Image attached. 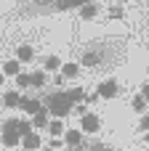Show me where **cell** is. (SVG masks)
Listing matches in <instances>:
<instances>
[{
    "instance_id": "obj_1",
    "label": "cell",
    "mask_w": 149,
    "mask_h": 151,
    "mask_svg": "<svg viewBox=\"0 0 149 151\" xmlns=\"http://www.w3.org/2000/svg\"><path fill=\"white\" fill-rule=\"evenodd\" d=\"M45 109L53 114V117H67L72 109H75V101L67 96V93H53L51 98H48V104H45Z\"/></svg>"
},
{
    "instance_id": "obj_2",
    "label": "cell",
    "mask_w": 149,
    "mask_h": 151,
    "mask_svg": "<svg viewBox=\"0 0 149 151\" xmlns=\"http://www.w3.org/2000/svg\"><path fill=\"white\" fill-rule=\"evenodd\" d=\"M96 93L101 96V98H115L117 93H120V85H117V80H101L99 82V88H96Z\"/></svg>"
},
{
    "instance_id": "obj_3",
    "label": "cell",
    "mask_w": 149,
    "mask_h": 151,
    "mask_svg": "<svg viewBox=\"0 0 149 151\" xmlns=\"http://www.w3.org/2000/svg\"><path fill=\"white\" fill-rule=\"evenodd\" d=\"M80 130L83 133H99L101 130V119L96 117V114H83V122H80Z\"/></svg>"
},
{
    "instance_id": "obj_4",
    "label": "cell",
    "mask_w": 149,
    "mask_h": 151,
    "mask_svg": "<svg viewBox=\"0 0 149 151\" xmlns=\"http://www.w3.org/2000/svg\"><path fill=\"white\" fill-rule=\"evenodd\" d=\"M21 98H24V96H21L19 90H5V93H3V106H5V109H21Z\"/></svg>"
},
{
    "instance_id": "obj_5",
    "label": "cell",
    "mask_w": 149,
    "mask_h": 151,
    "mask_svg": "<svg viewBox=\"0 0 149 151\" xmlns=\"http://www.w3.org/2000/svg\"><path fill=\"white\" fill-rule=\"evenodd\" d=\"M0 143L3 146H8V149H13V146H21V135L16 133V130H0Z\"/></svg>"
},
{
    "instance_id": "obj_6",
    "label": "cell",
    "mask_w": 149,
    "mask_h": 151,
    "mask_svg": "<svg viewBox=\"0 0 149 151\" xmlns=\"http://www.w3.org/2000/svg\"><path fill=\"white\" fill-rule=\"evenodd\" d=\"M64 143H67L69 149H80V143H83V130H77V127L64 130Z\"/></svg>"
},
{
    "instance_id": "obj_7",
    "label": "cell",
    "mask_w": 149,
    "mask_h": 151,
    "mask_svg": "<svg viewBox=\"0 0 149 151\" xmlns=\"http://www.w3.org/2000/svg\"><path fill=\"white\" fill-rule=\"evenodd\" d=\"M40 146H43V141H40V135H35V133H29V135L21 138V149L24 151H37Z\"/></svg>"
},
{
    "instance_id": "obj_8",
    "label": "cell",
    "mask_w": 149,
    "mask_h": 151,
    "mask_svg": "<svg viewBox=\"0 0 149 151\" xmlns=\"http://www.w3.org/2000/svg\"><path fill=\"white\" fill-rule=\"evenodd\" d=\"M21 109L35 117V114H37L40 109H45V106H43V101H37V98H21Z\"/></svg>"
},
{
    "instance_id": "obj_9",
    "label": "cell",
    "mask_w": 149,
    "mask_h": 151,
    "mask_svg": "<svg viewBox=\"0 0 149 151\" xmlns=\"http://www.w3.org/2000/svg\"><path fill=\"white\" fill-rule=\"evenodd\" d=\"M32 56H35V50H32V45H27V42H21V45L16 48V58H19L21 64H27V61H32Z\"/></svg>"
},
{
    "instance_id": "obj_10",
    "label": "cell",
    "mask_w": 149,
    "mask_h": 151,
    "mask_svg": "<svg viewBox=\"0 0 149 151\" xmlns=\"http://www.w3.org/2000/svg\"><path fill=\"white\" fill-rule=\"evenodd\" d=\"M48 133H51L53 138H61V135H64V119H61V117L51 119V122H48Z\"/></svg>"
},
{
    "instance_id": "obj_11",
    "label": "cell",
    "mask_w": 149,
    "mask_h": 151,
    "mask_svg": "<svg viewBox=\"0 0 149 151\" xmlns=\"http://www.w3.org/2000/svg\"><path fill=\"white\" fill-rule=\"evenodd\" d=\"M19 72H21V61H19V58H11V61H5V64H3V74L16 77Z\"/></svg>"
},
{
    "instance_id": "obj_12",
    "label": "cell",
    "mask_w": 149,
    "mask_h": 151,
    "mask_svg": "<svg viewBox=\"0 0 149 151\" xmlns=\"http://www.w3.org/2000/svg\"><path fill=\"white\" fill-rule=\"evenodd\" d=\"M48 114H51L48 109H40V111L32 117V127H48V122H51V119H48Z\"/></svg>"
},
{
    "instance_id": "obj_13",
    "label": "cell",
    "mask_w": 149,
    "mask_h": 151,
    "mask_svg": "<svg viewBox=\"0 0 149 151\" xmlns=\"http://www.w3.org/2000/svg\"><path fill=\"white\" fill-rule=\"evenodd\" d=\"M96 13H99V8H96V3H85V5H80V16L83 19H96Z\"/></svg>"
},
{
    "instance_id": "obj_14",
    "label": "cell",
    "mask_w": 149,
    "mask_h": 151,
    "mask_svg": "<svg viewBox=\"0 0 149 151\" xmlns=\"http://www.w3.org/2000/svg\"><path fill=\"white\" fill-rule=\"evenodd\" d=\"M43 69H45V72H59V69H61V58H59V56H48V58L43 61Z\"/></svg>"
},
{
    "instance_id": "obj_15",
    "label": "cell",
    "mask_w": 149,
    "mask_h": 151,
    "mask_svg": "<svg viewBox=\"0 0 149 151\" xmlns=\"http://www.w3.org/2000/svg\"><path fill=\"white\" fill-rule=\"evenodd\" d=\"M61 74H64L67 80H75V77L80 74V64H61Z\"/></svg>"
},
{
    "instance_id": "obj_16",
    "label": "cell",
    "mask_w": 149,
    "mask_h": 151,
    "mask_svg": "<svg viewBox=\"0 0 149 151\" xmlns=\"http://www.w3.org/2000/svg\"><path fill=\"white\" fill-rule=\"evenodd\" d=\"M99 61H101V56H99V53H93V50L83 53V58H80V64H85V66H99Z\"/></svg>"
},
{
    "instance_id": "obj_17",
    "label": "cell",
    "mask_w": 149,
    "mask_h": 151,
    "mask_svg": "<svg viewBox=\"0 0 149 151\" xmlns=\"http://www.w3.org/2000/svg\"><path fill=\"white\" fill-rule=\"evenodd\" d=\"M29 80H32V88H43V85L48 82V74H45V69H40V72L29 74Z\"/></svg>"
},
{
    "instance_id": "obj_18",
    "label": "cell",
    "mask_w": 149,
    "mask_h": 151,
    "mask_svg": "<svg viewBox=\"0 0 149 151\" xmlns=\"http://www.w3.org/2000/svg\"><path fill=\"white\" fill-rule=\"evenodd\" d=\"M131 106H133V111H139V114H147V98H144V96H136V98L131 101Z\"/></svg>"
},
{
    "instance_id": "obj_19",
    "label": "cell",
    "mask_w": 149,
    "mask_h": 151,
    "mask_svg": "<svg viewBox=\"0 0 149 151\" xmlns=\"http://www.w3.org/2000/svg\"><path fill=\"white\" fill-rule=\"evenodd\" d=\"M67 96L75 101V104H80V101H85V93H83V88H69L67 90Z\"/></svg>"
},
{
    "instance_id": "obj_20",
    "label": "cell",
    "mask_w": 149,
    "mask_h": 151,
    "mask_svg": "<svg viewBox=\"0 0 149 151\" xmlns=\"http://www.w3.org/2000/svg\"><path fill=\"white\" fill-rule=\"evenodd\" d=\"M16 85L24 90V88H32V80H29V74H24V72H19L16 74Z\"/></svg>"
},
{
    "instance_id": "obj_21",
    "label": "cell",
    "mask_w": 149,
    "mask_h": 151,
    "mask_svg": "<svg viewBox=\"0 0 149 151\" xmlns=\"http://www.w3.org/2000/svg\"><path fill=\"white\" fill-rule=\"evenodd\" d=\"M19 133H21V138L29 135V133H32V122H24V119H21V122H19Z\"/></svg>"
},
{
    "instance_id": "obj_22",
    "label": "cell",
    "mask_w": 149,
    "mask_h": 151,
    "mask_svg": "<svg viewBox=\"0 0 149 151\" xmlns=\"http://www.w3.org/2000/svg\"><path fill=\"white\" fill-rule=\"evenodd\" d=\"M139 130H141V133H149V114H141V122H139Z\"/></svg>"
},
{
    "instance_id": "obj_23",
    "label": "cell",
    "mask_w": 149,
    "mask_h": 151,
    "mask_svg": "<svg viewBox=\"0 0 149 151\" xmlns=\"http://www.w3.org/2000/svg\"><path fill=\"white\" fill-rule=\"evenodd\" d=\"M109 16H112V19H120L123 11H120V8H109Z\"/></svg>"
},
{
    "instance_id": "obj_24",
    "label": "cell",
    "mask_w": 149,
    "mask_h": 151,
    "mask_svg": "<svg viewBox=\"0 0 149 151\" xmlns=\"http://www.w3.org/2000/svg\"><path fill=\"white\" fill-rule=\"evenodd\" d=\"M141 96L149 101V82H144V85H141Z\"/></svg>"
},
{
    "instance_id": "obj_25",
    "label": "cell",
    "mask_w": 149,
    "mask_h": 151,
    "mask_svg": "<svg viewBox=\"0 0 149 151\" xmlns=\"http://www.w3.org/2000/svg\"><path fill=\"white\" fill-rule=\"evenodd\" d=\"M91 151H109V146H104V143H96V146H91Z\"/></svg>"
},
{
    "instance_id": "obj_26",
    "label": "cell",
    "mask_w": 149,
    "mask_h": 151,
    "mask_svg": "<svg viewBox=\"0 0 149 151\" xmlns=\"http://www.w3.org/2000/svg\"><path fill=\"white\" fill-rule=\"evenodd\" d=\"M75 109H77V114H80V117H83V114H88V111H85V104H75Z\"/></svg>"
},
{
    "instance_id": "obj_27",
    "label": "cell",
    "mask_w": 149,
    "mask_h": 151,
    "mask_svg": "<svg viewBox=\"0 0 149 151\" xmlns=\"http://www.w3.org/2000/svg\"><path fill=\"white\" fill-rule=\"evenodd\" d=\"M3 82H5V74H3V72H0V85H3Z\"/></svg>"
},
{
    "instance_id": "obj_28",
    "label": "cell",
    "mask_w": 149,
    "mask_h": 151,
    "mask_svg": "<svg viewBox=\"0 0 149 151\" xmlns=\"http://www.w3.org/2000/svg\"><path fill=\"white\" fill-rule=\"evenodd\" d=\"M40 151H56V149H40Z\"/></svg>"
},
{
    "instance_id": "obj_29",
    "label": "cell",
    "mask_w": 149,
    "mask_h": 151,
    "mask_svg": "<svg viewBox=\"0 0 149 151\" xmlns=\"http://www.w3.org/2000/svg\"><path fill=\"white\" fill-rule=\"evenodd\" d=\"M117 3H128V0H117Z\"/></svg>"
}]
</instances>
